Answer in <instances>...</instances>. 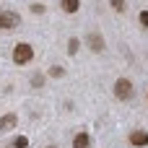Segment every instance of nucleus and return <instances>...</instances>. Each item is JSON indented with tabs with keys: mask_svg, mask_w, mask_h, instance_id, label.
I'll list each match as a JSON object with an SVG mask.
<instances>
[{
	"mask_svg": "<svg viewBox=\"0 0 148 148\" xmlns=\"http://www.w3.org/2000/svg\"><path fill=\"white\" fill-rule=\"evenodd\" d=\"M68 52H70V55L78 52V39H70V42H68Z\"/></svg>",
	"mask_w": 148,
	"mask_h": 148,
	"instance_id": "9",
	"label": "nucleus"
},
{
	"mask_svg": "<svg viewBox=\"0 0 148 148\" xmlns=\"http://www.w3.org/2000/svg\"><path fill=\"white\" fill-rule=\"evenodd\" d=\"M88 47H91L94 52H101V49H104V39H101L99 34H91V36H88Z\"/></svg>",
	"mask_w": 148,
	"mask_h": 148,
	"instance_id": "6",
	"label": "nucleus"
},
{
	"mask_svg": "<svg viewBox=\"0 0 148 148\" xmlns=\"http://www.w3.org/2000/svg\"><path fill=\"white\" fill-rule=\"evenodd\" d=\"M88 146H91L88 133H78V135L73 138V148H88Z\"/></svg>",
	"mask_w": 148,
	"mask_h": 148,
	"instance_id": "5",
	"label": "nucleus"
},
{
	"mask_svg": "<svg viewBox=\"0 0 148 148\" xmlns=\"http://www.w3.org/2000/svg\"><path fill=\"white\" fill-rule=\"evenodd\" d=\"M10 127H16V114H3V120H0V130H10Z\"/></svg>",
	"mask_w": 148,
	"mask_h": 148,
	"instance_id": "8",
	"label": "nucleus"
},
{
	"mask_svg": "<svg viewBox=\"0 0 148 148\" xmlns=\"http://www.w3.org/2000/svg\"><path fill=\"white\" fill-rule=\"evenodd\" d=\"M138 18H140V26H146V29H148V10H140Z\"/></svg>",
	"mask_w": 148,
	"mask_h": 148,
	"instance_id": "12",
	"label": "nucleus"
},
{
	"mask_svg": "<svg viewBox=\"0 0 148 148\" xmlns=\"http://www.w3.org/2000/svg\"><path fill=\"white\" fill-rule=\"evenodd\" d=\"M60 8H62L65 13H78L81 3H78V0H60Z\"/></svg>",
	"mask_w": 148,
	"mask_h": 148,
	"instance_id": "7",
	"label": "nucleus"
},
{
	"mask_svg": "<svg viewBox=\"0 0 148 148\" xmlns=\"http://www.w3.org/2000/svg\"><path fill=\"white\" fill-rule=\"evenodd\" d=\"M130 143L138 146V148L148 146V133H146V130H133V133H130Z\"/></svg>",
	"mask_w": 148,
	"mask_h": 148,
	"instance_id": "4",
	"label": "nucleus"
},
{
	"mask_svg": "<svg viewBox=\"0 0 148 148\" xmlns=\"http://www.w3.org/2000/svg\"><path fill=\"white\" fill-rule=\"evenodd\" d=\"M109 3H112V8H114V10H120V13L125 10V3H122V0H109Z\"/></svg>",
	"mask_w": 148,
	"mask_h": 148,
	"instance_id": "10",
	"label": "nucleus"
},
{
	"mask_svg": "<svg viewBox=\"0 0 148 148\" xmlns=\"http://www.w3.org/2000/svg\"><path fill=\"white\" fill-rule=\"evenodd\" d=\"M62 73H65V70H62V68H57V65H55V68H52V70H49V75H52V78H60V75H62Z\"/></svg>",
	"mask_w": 148,
	"mask_h": 148,
	"instance_id": "13",
	"label": "nucleus"
},
{
	"mask_svg": "<svg viewBox=\"0 0 148 148\" xmlns=\"http://www.w3.org/2000/svg\"><path fill=\"white\" fill-rule=\"evenodd\" d=\"M13 146H16V148H26V146H29V140L21 135V138H16V143H13Z\"/></svg>",
	"mask_w": 148,
	"mask_h": 148,
	"instance_id": "11",
	"label": "nucleus"
},
{
	"mask_svg": "<svg viewBox=\"0 0 148 148\" xmlns=\"http://www.w3.org/2000/svg\"><path fill=\"white\" fill-rule=\"evenodd\" d=\"M18 13L16 10H0V29H16L18 26Z\"/></svg>",
	"mask_w": 148,
	"mask_h": 148,
	"instance_id": "3",
	"label": "nucleus"
},
{
	"mask_svg": "<svg viewBox=\"0 0 148 148\" xmlns=\"http://www.w3.org/2000/svg\"><path fill=\"white\" fill-rule=\"evenodd\" d=\"M47 148H57V146H47Z\"/></svg>",
	"mask_w": 148,
	"mask_h": 148,
	"instance_id": "14",
	"label": "nucleus"
},
{
	"mask_svg": "<svg viewBox=\"0 0 148 148\" xmlns=\"http://www.w3.org/2000/svg\"><path fill=\"white\" fill-rule=\"evenodd\" d=\"M31 60H34V49H31V44L21 42V44L13 47V62H16V65H26V62H31Z\"/></svg>",
	"mask_w": 148,
	"mask_h": 148,
	"instance_id": "1",
	"label": "nucleus"
},
{
	"mask_svg": "<svg viewBox=\"0 0 148 148\" xmlns=\"http://www.w3.org/2000/svg\"><path fill=\"white\" fill-rule=\"evenodd\" d=\"M133 94H135L133 81H130V78H117V83H114V96H117L120 101H130Z\"/></svg>",
	"mask_w": 148,
	"mask_h": 148,
	"instance_id": "2",
	"label": "nucleus"
}]
</instances>
